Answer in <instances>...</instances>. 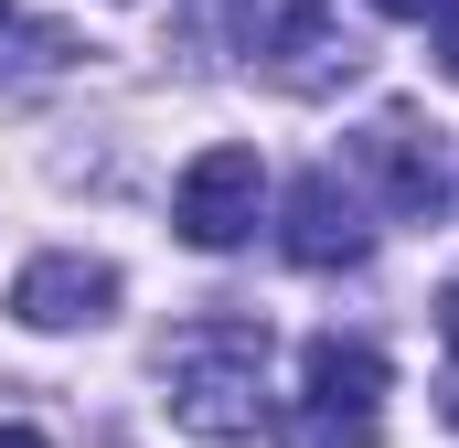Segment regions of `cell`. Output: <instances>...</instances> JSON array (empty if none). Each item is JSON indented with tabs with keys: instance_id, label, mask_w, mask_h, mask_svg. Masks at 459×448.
Wrapping results in <instances>:
<instances>
[{
	"instance_id": "ba28073f",
	"label": "cell",
	"mask_w": 459,
	"mask_h": 448,
	"mask_svg": "<svg viewBox=\"0 0 459 448\" xmlns=\"http://www.w3.org/2000/svg\"><path fill=\"white\" fill-rule=\"evenodd\" d=\"M438 65H449V86H459V0L438 11Z\"/></svg>"
},
{
	"instance_id": "8992f818",
	"label": "cell",
	"mask_w": 459,
	"mask_h": 448,
	"mask_svg": "<svg viewBox=\"0 0 459 448\" xmlns=\"http://www.w3.org/2000/svg\"><path fill=\"white\" fill-rule=\"evenodd\" d=\"M278 246H289V267H363L374 256V224H363V193L332 182V171H310V182H289V224H278Z\"/></svg>"
},
{
	"instance_id": "30bf717a",
	"label": "cell",
	"mask_w": 459,
	"mask_h": 448,
	"mask_svg": "<svg viewBox=\"0 0 459 448\" xmlns=\"http://www.w3.org/2000/svg\"><path fill=\"white\" fill-rule=\"evenodd\" d=\"M438 332H449V352H459V278L438 289Z\"/></svg>"
},
{
	"instance_id": "52a82bcc",
	"label": "cell",
	"mask_w": 459,
	"mask_h": 448,
	"mask_svg": "<svg viewBox=\"0 0 459 448\" xmlns=\"http://www.w3.org/2000/svg\"><path fill=\"white\" fill-rule=\"evenodd\" d=\"M117 310V267L108 256H32L11 278V321L22 332H97Z\"/></svg>"
},
{
	"instance_id": "277c9868",
	"label": "cell",
	"mask_w": 459,
	"mask_h": 448,
	"mask_svg": "<svg viewBox=\"0 0 459 448\" xmlns=\"http://www.w3.org/2000/svg\"><path fill=\"white\" fill-rule=\"evenodd\" d=\"M352 160H363V182L385 193V214H395V224H438V203H449V160H438V128H428L417 108L363 117Z\"/></svg>"
},
{
	"instance_id": "3957f363",
	"label": "cell",
	"mask_w": 459,
	"mask_h": 448,
	"mask_svg": "<svg viewBox=\"0 0 459 448\" xmlns=\"http://www.w3.org/2000/svg\"><path fill=\"white\" fill-rule=\"evenodd\" d=\"M256 65H267V86H278V97H342L374 54L342 32V11H332V0H289V11L256 32Z\"/></svg>"
},
{
	"instance_id": "6da1fadb",
	"label": "cell",
	"mask_w": 459,
	"mask_h": 448,
	"mask_svg": "<svg viewBox=\"0 0 459 448\" xmlns=\"http://www.w3.org/2000/svg\"><path fill=\"white\" fill-rule=\"evenodd\" d=\"M160 374H171V427H193V438H256L278 417L267 406V321H246V310L182 321Z\"/></svg>"
},
{
	"instance_id": "7c38bea8",
	"label": "cell",
	"mask_w": 459,
	"mask_h": 448,
	"mask_svg": "<svg viewBox=\"0 0 459 448\" xmlns=\"http://www.w3.org/2000/svg\"><path fill=\"white\" fill-rule=\"evenodd\" d=\"M449 427H459V374H449Z\"/></svg>"
},
{
	"instance_id": "9c48e42d",
	"label": "cell",
	"mask_w": 459,
	"mask_h": 448,
	"mask_svg": "<svg viewBox=\"0 0 459 448\" xmlns=\"http://www.w3.org/2000/svg\"><path fill=\"white\" fill-rule=\"evenodd\" d=\"M385 22H428V11H449V0H374Z\"/></svg>"
},
{
	"instance_id": "5b68a950",
	"label": "cell",
	"mask_w": 459,
	"mask_h": 448,
	"mask_svg": "<svg viewBox=\"0 0 459 448\" xmlns=\"http://www.w3.org/2000/svg\"><path fill=\"white\" fill-rule=\"evenodd\" d=\"M256 203H267V171H256V150H204L193 171H182V193H171V224H182V246H204V256H225L256 235Z\"/></svg>"
},
{
	"instance_id": "7a4b0ae2",
	"label": "cell",
	"mask_w": 459,
	"mask_h": 448,
	"mask_svg": "<svg viewBox=\"0 0 459 448\" xmlns=\"http://www.w3.org/2000/svg\"><path fill=\"white\" fill-rule=\"evenodd\" d=\"M267 427H278V448H374L385 438V352L321 332L299 352V406H278Z\"/></svg>"
},
{
	"instance_id": "4fadbf2b",
	"label": "cell",
	"mask_w": 459,
	"mask_h": 448,
	"mask_svg": "<svg viewBox=\"0 0 459 448\" xmlns=\"http://www.w3.org/2000/svg\"><path fill=\"white\" fill-rule=\"evenodd\" d=\"M0 22H11V0H0Z\"/></svg>"
},
{
	"instance_id": "8fae6325",
	"label": "cell",
	"mask_w": 459,
	"mask_h": 448,
	"mask_svg": "<svg viewBox=\"0 0 459 448\" xmlns=\"http://www.w3.org/2000/svg\"><path fill=\"white\" fill-rule=\"evenodd\" d=\"M0 448H43V438H32V427H0Z\"/></svg>"
}]
</instances>
